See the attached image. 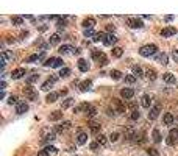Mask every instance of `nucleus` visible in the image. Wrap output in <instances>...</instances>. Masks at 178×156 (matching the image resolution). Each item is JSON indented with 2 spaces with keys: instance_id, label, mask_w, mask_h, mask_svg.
<instances>
[{
  "instance_id": "obj_1",
  "label": "nucleus",
  "mask_w": 178,
  "mask_h": 156,
  "mask_svg": "<svg viewBox=\"0 0 178 156\" xmlns=\"http://www.w3.org/2000/svg\"><path fill=\"white\" fill-rule=\"evenodd\" d=\"M158 53V47L155 44H147V46H142L139 48V55L144 58H150V56H155Z\"/></svg>"
},
{
  "instance_id": "obj_2",
  "label": "nucleus",
  "mask_w": 178,
  "mask_h": 156,
  "mask_svg": "<svg viewBox=\"0 0 178 156\" xmlns=\"http://www.w3.org/2000/svg\"><path fill=\"white\" fill-rule=\"evenodd\" d=\"M58 52L61 55H80L81 53V50L80 48H77L74 46H69V44H66V46H61Z\"/></svg>"
},
{
  "instance_id": "obj_3",
  "label": "nucleus",
  "mask_w": 178,
  "mask_h": 156,
  "mask_svg": "<svg viewBox=\"0 0 178 156\" xmlns=\"http://www.w3.org/2000/svg\"><path fill=\"white\" fill-rule=\"evenodd\" d=\"M127 25H128L130 28H135V30H139V28L144 27L142 20L139 17H127Z\"/></svg>"
},
{
  "instance_id": "obj_4",
  "label": "nucleus",
  "mask_w": 178,
  "mask_h": 156,
  "mask_svg": "<svg viewBox=\"0 0 178 156\" xmlns=\"http://www.w3.org/2000/svg\"><path fill=\"white\" fill-rule=\"evenodd\" d=\"M44 66L46 67H63V59L61 58H48L46 59V63H44Z\"/></svg>"
},
{
  "instance_id": "obj_5",
  "label": "nucleus",
  "mask_w": 178,
  "mask_h": 156,
  "mask_svg": "<svg viewBox=\"0 0 178 156\" xmlns=\"http://www.w3.org/2000/svg\"><path fill=\"white\" fill-rule=\"evenodd\" d=\"M177 139H178V130L177 128H172V130L169 131V136H167V139H166V142H167V145H175Z\"/></svg>"
},
{
  "instance_id": "obj_6",
  "label": "nucleus",
  "mask_w": 178,
  "mask_h": 156,
  "mask_svg": "<svg viewBox=\"0 0 178 156\" xmlns=\"http://www.w3.org/2000/svg\"><path fill=\"white\" fill-rule=\"evenodd\" d=\"M81 106H83V111L86 113L88 117H96V116H97V108H96V106H92V105H88V103H83Z\"/></svg>"
},
{
  "instance_id": "obj_7",
  "label": "nucleus",
  "mask_w": 178,
  "mask_h": 156,
  "mask_svg": "<svg viewBox=\"0 0 178 156\" xmlns=\"http://www.w3.org/2000/svg\"><path fill=\"white\" fill-rule=\"evenodd\" d=\"M24 94H25V97L28 98V100H31V102H36V100H38V92L33 87H25L24 89Z\"/></svg>"
},
{
  "instance_id": "obj_8",
  "label": "nucleus",
  "mask_w": 178,
  "mask_h": 156,
  "mask_svg": "<svg viewBox=\"0 0 178 156\" xmlns=\"http://www.w3.org/2000/svg\"><path fill=\"white\" fill-rule=\"evenodd\" d=\"M120 97L124 100H131L133 97H135V91H133L131 87H124L120 91Z\"/></svg>"
},
{
  "instance_id": "obj_9",
  "label": "nucleus",
  "mask_w": 178,
  "mask_h": 156,
  "mask_svg": "<svg viewBox=\"0 0 178 156\" xmlns=\"http://www.w3.org/2000/svg\"><path fill=\"white\" fill-rule=\"evenodd\" d=\"M155 59H156L159 64H163V66H167V64H169V56H167L164 52L156 53V55H155Z\"/></svg>"
},
{
  "instance_id": "obj_10",
  "label": "nucleus",
  "mask_w": 178,
  "mask_h": 156,
  "mask_svg": "<svg viewBox=\"0 0 178 156\" xmlns=\"http://www.w3.org/2000/svg\"><path fill=\"white\" fill-rule=\"evenodd\" d=\"M177 35V30L174 27H166V28L161 30V38H170V36H175Z\"/></svg>"
},
{
  "instance_id": "obj_11",
  "label": "nucleus",
  "mask_w": 178,
  "mask_h": 156,
  "mask_svg": "<svg viewBox=\"0 0 178 156\" xmlns=\"http://www.w3.org/2000/svg\"><path fill=\"white\" fill-rule=\"evenodd\" d=\"M25 72H27V70H25L24 67H17V69H14L13 72H11L9 77L13 78V80H19V78H22V77L25 75Z\"/></svg>"
},
{
  "instance_id": "obj_12",
  "label": "nucleus",
  "mask_w": 178,
  "mask_h": 156,
  "mask_svg": "<svg viewBox=\"0 0 178 156\" xmlns=\"http://www.w3.org/2000/svg\"><path fill=\"white\" fill-rule=\"evenodd\" d=\"M159 113H161V106H159V105H155L153 108H150L148 119H150V120H155V119H156V117L159 116Z\"/></svg>"
},
{
  "instance_id": "obj_13",
  "label": "nucleus",
  "mask_w": 178,
  "mask_h": 156,
  "mask_svg": "<svg viewBox=\"0 0 178 156\" xmlns=\"http://www.w3.org/2000/svg\"><path fill=\"white\" fill-rule=\"evenodd\" d=\"M116 42H117V38H116V36L113 35V33L106 35V38H105V41H103V44H105L106 47H113Z\"/></svg>"
},
{
  "instance_id": "obj_14",
  "label": "nucleus",
  "mask_w": 178,
  "mask_h": 156,
  "mask_svg": "<svg viewBox=\"0 0 178 156\" xmlns=\"http://www.w3.org/2000/svg\"><path fill=\"white\" fill-rule=\"evenodd\" d=\"M28 111V103L27 102H19L17 105H16V113L17 114H24Z\"/></svg>"
},
{
  "instance_id": "obj_15",
  "label": "nucleus",
  "mask_w": 178,
  "mask_h": 156,
  "mask_svg": "<svg viewBox=\"0 0 178 156\" xmlns=\"http://www.w3.org/2000/svg\"><path fill=\"white\" fill-rule=\"evenodd\" d=\"M163 80L167 83V84H175V83H177L175 75L170 74V72H166V74H163Z\"/></svg>"
},
{
  "instance_id": "obj_16",
  "label": "nucleus",
  "mask_w": 178,
  "mask_h": 156,
  "mask_svg": "<svg viewBox=\"0 0 178 156\" xmlns=\"http://www.w3.org/2000/svg\"><path fill=\"white\" fill-rule=\"evenodd\" d=\"M70 126H72L70 122H69V120H64V122H61V124L55 128V131H56V133H63V131H66V130H69Z\"/></svg>"
},
{
  "instance_id": "obj_17",
  "label": "nucleus",
  "mask_w": 178,
  "mask_h": 156,
  "mask_svg": "<svg viewBox=\"0 0 178 156\" xmlns=\"http://www.w3.org/2000/svg\"><path fill=\"white\" fill-rule=\"evenodd\" d=\"M150 105H152V97H150L148 94H144L142 98H141V106L142 108H150Z\"/></svg>"
},
{
  "instance_id": "obj_18",
  "label": "nucleus",
  "mask_w": 178,
  "mask_h": 156,
  "mask_svg": "<svg viewBox=\"0 0 178 156\" xmlns=\"http://www.w3.org/2000/svg\"><path fill=\"white\" fill-rule=\"evenodd\" d=\"M81 25H83V28H85V30H91V28H94V25H96V19H92V17L85 19Z\"/></svg>"
},
{
  "instance_id": "obj_19",
  "label": "nucleus",
  "mask_w": 178,
  "mask_h": 156,
  "mask_svg": "<svg viewBox=\"0 0 178 156\" xmlns=\"http://www.w3.org/2000/svg\"><path fill=\"white\" fill-rule=\"evenodd\" d=\"M174 122H175V117H174L172 113H166L164 114V124L167 126H172V125H174Z\"/></svg>"
},
{
  "instance_id": "obj_20",
  "label": "nucleus",
  "mask_w": 178,
  "mask_h": 156,
  "mask_svg": "<svg viewBox=\"0 0 178 156\" xmlns=\"http://www.w3.org/2000/svg\"><path fill=\"white\" fill-rule=\"evenodd\" d=\"M78 69H80V72H88L89 70V64H88V61L86 59H83V58H80L78 59Z\"/></svg>"
},
{
  "instance_id": "obj_21",
  "label": "nucleus",
  "mask_w": 178,
  "mask_h": 156,
  "mask_svg": "<svg viewBox=\"0 0 178 156\" xmlns=\"http://www.w3.org/2000/svg\"><path fill=\"white\" fill-rule=\"evenodd\" d=\"M59 42H61L59 33H55V35H52V36H50V39H48V44H50V46H58Z\"/></svg>"
},
{
  "instance_id": "obj_22",
  "label": "nucleus",
  "mask_w": 178,
  "mask_h": 156,
  "mask_svg": "<svg viewBox=\"0 0 178 156\" xmlns=\"http://www.w3.org/2000/svg\"><path fill=\"white\" fill-rule=\"evenodd\" d=\"M77 142H78L80 145H85V144L88 142V134H86V133L80 131V133H78V136H77Z\"/></svg>"
},
{
  "instance_id": "obj_23",
  "label": "nucleus",
  "mask_w": 178,
  "mask_h": 156,
  "mask_svg": "<svg viewBox=\"0 0 178 156\" xmlns=\"http://www.w3.org/2000/svg\"><path fill=\"white\" fill-rule=\"evenodd\" d=\"M91 86H92V81L91 80H85L83 83H80V91L81 92H86V91L91 89Z\"/></svg>"
},
{
  "instance_id": "obj_24",
  "label": "nucleus",
  "mask_w": 178,
  "mask_h": 156,
  "mask_svg": "<svg viewBox=\"0 0 178 156\" xmlns=\"http://www.w3.org/2000/svg\"><path fill=\"white\" fill-rule=\"evenodd\" d=\"M55 81H56V78H55V77H53V78H48V80L42 84V87H41V89H42V91H48V89L55 84Z\"/></svg>"
},
{
  "instance_id": "obj_25",
  "label": "nucleus",
  "mask_w": 178,
  "mask_h": 156,
  "mask_svg": "<svg viewBox=\"0 0 178 156\" xmlns=\"http://www.w3.org/2000/svg\"><path fill=\"white\" fill-rule=\"evenodd\" d=\"M133 75H135L136 78H141V77H144V70H142V67H139V66H133Z\"/></svg>"
},
{
  "instance_id": "obj_26",
  "label": "nucleus",
  "mask_w": 178,
  "mask_h": 156,
  "mask_svg": "<svg viewBox=\"0 0 178 156\" xmlns=\"http://www.w3.org/2000/svg\"><path fill=\"white\" fill-rule=\"evenodd\" d=\"M48 119L52 120V122H55V120H61V119H63V113H59V111H53V113L48 116Z\"/></svg>"
},
{
  "instance_id": "obj_27",
  "label": "nucleus",
  "mask_w": 178,
  "mask_h": 156,
  "mask_svg": "<svg viewBox=\"0 0 178 156\" xmlns=\"http://www.w3.org/2000/svg\"><path fill=\"white\" fill-rule=\"evenodd\" d=\"M152 137H153V142H156V144H159L163 139H161V133H159V130L158 128H155L153 130V133H152Z\"/></svg>"
},
{
  "instance_id": "obj_28",
  "label": "nucleus",
  "mask_w": 178,
  "mask_h": 156,
  "mask_svg": "<svg viewBox=\"0 0 178 156\" xmlns=\"http://www.w3.org/2000/svg\"><path fill=\"white\" fill-rule=\"evenodd\" d=\"M58 97H59V94H58V92H50L46 100H47L48 103H55V102L58 100Z\"/></svg>"
},
{
  "instance_id": "obj_29",
  "label": "nucleus",
  "mask_w": 178,
  "mask_h": 156,
  "mask_svg": "<svg viewBox=\"0 0 178 156\" xmlns=\"http://www.w3.org/2000/svg\"><path fill=\"white\" fill-rule=\"evenodd\" d=\"M145 77L148 78L150 81H155V80H156V72H155L153 69H147L145 70Z\"/></svg>"
},
{
  "instance_id": "obj_30",
  "label": "nucleus",
  "mask_w": 178,
  "mask_h": 156,
  "mask_svg": "<svg viewBox=\"0 0 178 156\" xmlns=\"http://www.w3.org/2000/svg\"><path fill=\"white\" fill-rule=\"evenodd\" d=\"M2 56L7 59V61H13V59H14V53L9 52V50H2Z\"/></svg>"
},
{
  "instance_id": "obj_31",
  "label": "nucleus",
  "mask_w": 178,
  "mask_h": 156,
  "mask_svg": "<svg viewBox=\"0 0 178 156\" xmlns=\"http://www.w3.org/2000/svg\"><path fill=\"white\" fill-rule=\"evenodd\" d=\"M109 77L113 78V80H120V78H122V72L117 70V69H113L109 72Z\"/></svg>"
},
{
  "instance_id": "obj_32",
  "label": "nucleus",
  "mask_w": 178,
  "mask_h": 156,
  "mask_svg": "<svg viewBox=\"0 0 178 156\" xmlns=\"http://www.w3.org/2000/svg\"><path fill=\"white\" fill-rule=\"evenodd\" d=\"M91 56H92V59H96V61H100V58L103 56V52H100V50L94 48L92 52H91Z\"/></svg>"
},
{
  "instance_id": "obj_33",
  "label": "nucleus",
  "mask_w": 178,
  "mask_h": 156,
  "mask_svg": "<svg viewBox=\"0 0 178 156\" xmlns=\"http://www.w3.org/2000/svg\"><path fill=\"white\" fill-rule=\"evenodd\" d=\"M111 53H113V56H114V58H120V56H122V53H124V48H120V47H113Z\"/></svg>"
},
{
  "instance_id": "obj_34",
  "label": "nucleus",
  "mask_w": 178,
  "mask_h": 156,
  "mask_svg": "<svg viewBox=\"0 0 178 156\" xmlns=\"http://www.w3.org/2000/svg\"><path fill=\"white\" fill-rule=\"evenodd\" d=\"M105 38H106V33H96V36L92 38L94 42H100V41H105Z\"/></svg>"
},
{
  "instance_id": "obj_35",
  "label": "nucleus",
  "mask_w": 178,
  "mask_h": 156,
  "mask_svg": "<svg viewBox=\"0 0 178 156\" xmlns=\"http://www.w3.org/2000/svg\"><path fill=\"white\" fill-rule=\"evenodd\" d=\"M55 139H56V134H55V133H48L47 136H44V137H42V142H44V144H47V142L55 141Z\"/></svg>"
},
{
  "instance_id": "obj_36",
  "label": "nucleus",
  "mask_w": 178,
  "mask_h": 156,
  "mask_svg": "<svg viewBox=\"0 0 178 156\" xmlns=\"http://www.w3.org/2000/svg\"><path fill=\"white\" fill-rule=\"evenodd\" d=\"M113 106H116V108H117V113H119V114H122V113L125 111V106H124V105H122V103L119 102V100H114V102H113Z\"/></svg>"
},
{
  "instance_id": "obj_37",
  "label": "nucleus",
  "mask_w": 178,
  "mask_h": 156,
  "mask_svg": "<svg viewBox=\"0 0 178 156\" xmlns=\"http://www.w3.org/2000/svg\"><path fill=\"white\" fill-rule=\"evenodd\" d=\"M97 142L102 147H105V145H106V142H108V139H106V136H105V134H97Z\"/></svg>"
},
{
  "instance_id": "obj_38",
  "label": "nucleus",
  "mask_w": 178,
  "mask_h": 156,
  "mask_svg": "<svg viewBox=\"0 0 178 156\" xmlns=\"http://www.w3.org/2000/svg\"><path fill=\"white\" fill-rule=\"evenodd\" d=\"M74 103H75V100H74V98H70V97H69V98H66L64 102H63V109H67V108H70Z\"/></svg>"
},
{
  "instance_id": "obj_39",
  "label": "nucleus",
  "mask_w": 178,
  "mask_h": 156,
  "mask_svg": "<svg viewBox=\"0 0 178 156\" xmlns=\"http://www.w3.org/2000/svg\"><path fill=\"white\" fill-rule=\"evenodd\" d=\"M89 128H91V133L97 134V133L100 131V124H97V122H92V124L89 125Z\"/></svg>"
},
{
  "instance_id": "obj_40",
  "label": "nucleus",
  "mask_w": 178,
  "mask_h": 156,
  "mask_svg": "<svg viewBox=\"0 0 178 156\" xmlns=\"http://www.w3.org/2000/svg\"><path fill=\"white\" fill-rule=\"evenodd\" d=\"M38 80H39V75H38V74H33V75H30L28 78H27V83H28V84H33V83H36Z\"/></svg>"
},
{
  "instance_id": "obj_41",
  "label": "nucleus",
  "mask_w": 178,
  "mask_h": 156,
  "mask_svg": "<svg viewBox=\"0 0 178 156\" xmlns=\"http://www.w3.org/2000/svg\"><path fill=\"white\" fill-rule=\"evenodd\" d=\"M124 80H125V83H128V84H135V83H136V77L135 75H125Z\"/></svg>"
},
{
  "instance_id": "obj_42",
  "label": "nucleus",
  "mask_w": 178,
  "mask_h": 156,
  "mask_svg": "<svg viewBox=\"0 0 178 156\" xmlns=\"http://www.w3.org/2000/svg\"><path fill=\"white\" fill-rule=\"evenodd\" d=\"M70 75V69L69 67H61V72H59V77L61 78H66Z\"/></svg>"
},
{
  "instance_id": "obj_43",
  "label": "nucleus",
  "mask_w": 178,
  "mask_h": 156,
  "mask_svg": "<svg viewBox=\"0 0 178 156\" xmlns=\"http://www.w3.org/2000/svg\"><path fill=\"white\" fill-rule=\"evenodd\" d=\"M44 150H46L48 155H56V153H58V148H56V147H53V145H47Z\"/></svg>"
},
{
  "instance_id": "obj_44",
  "label": "nucleus",
  "mask_w": 178,
  "mask_h": 156,
  "mask_svg": "<svg viewBox=\"0 0 178 156\" xmlns=\"http://www.w3.org/2000/svg\"><path fill=\"white\" fill-rule=\"evenodd\" d=\"M11 22H13L14 25H22V24H24V17H19V16H14V17H11Z\"/></svg>"
},
{
  "instance_id": "obj_45",
  "label": "nucleus",
  "mask_w": 178,
  "mask_h": 156,
  "mask_svg": "<svg viewBox=\"0 0 178 156\" xmlns=\"http://www.w3.org/2000/svg\"><path fill=\"white\" fill-rule=\"evenodd\" d=\"M139 117H141V113H139L137 109H133L131 114H130V119H131V120H137Z\"/></svg>"
},
{
  "instance_id": "obj_46",
  "label": "nucleus",
  "mask_w": 178,
  "mask_h": 156,
  "mask_svg": "<svg viewBox=\"0 0 178 156\" xmlns=\"http://www.w3.org/2000/svg\"><path fill=\"white\" fill-rule=\"evenodd\" d=\"M39 59H41L39 55H31V56H28L25 59V63H35V61H39Z\"/></svg>"
},
{
  "instance_id": "obj_47",
  "label": "nucleus",
  "mask_w": 178,
  "mask_h": 156,
  "mask_svg": "<svg viewBox=\"0 0 178 156\" xmlns=\"http://www.w3.org/2000/svg\"><path fill=\"white\" fill-rule=\"evenodd\" d=\"M100 147H102V145H100V144H98L97 141H96V142H91V144H89V148H91L92 152H97V150H98Z\"/></svg>"
},
{
  "instance_id": "obj_48",
  "label": "nucleus",
  "mask_w": 178,
  "mask_h": 156,
  "mask_svg": "<svg viewBox=\"0 0 178 156\" xmlns=\"http://www.w3.org/2000/svg\"><path fill=\"white\" fill-rule=\"evenodd\" d=\"M170 56H172V59H174L175 63H178V48H172Z\"/></svg>"
},
{
  "instance_id": "obj_49",
  "label": "nucleus",
  "mask_w": 178,
  "mask_h": 156,
  "mask_svg": "<svg viewBox=\"0 0 178 156\" xmlns=\"http://www.w3.org/2000/svg\"><path fill=\"white\" fill-rule=\"evenodd\" d=\"M8 103H9V105H17L19 100H17V97H16V95H9V97H8Z\"/></svg>"
},
{
  "instance_id": "obj_50",
  "label": "nucleus",
  "mask_w": 178,
  "mask_h": 156,
  "mask_svg": "<svg viewBox=\"0 0 178 156\" xmlns=\"http://www.w3.org/2000/svg\"><path fill=\"white\" fill-rule=\"evenodd\" d=\"M147 155L148 156H159V152H158L156 148H148L147 150Z\"/></svg>"
},
{
  "instance_id": "obj_51",
  "label": "nucleus",
  "mask_w": 178,
  "mask_h": 156,
  "mask_svg": "<svg viewBox=\"0 0 178 156\" xmlns=\"http://www.w3.org/2000/svg\"><path fill=\"white\" fill-rule=\"evenodd\" d=\"M56 25H58V28H59V30H61V28H64V27H66V17H59Z\"/></svg>"
},
{
  "instance_id": "obj_52",
  "label": "nucleus",
  "mask_w": 178,
  "mask_h": 156,
  "mask_svg": "<svg viewBox=\"0 0 178 156\" xmlns=\"http://www.w3.org/2000/svg\"><path fill=\"white\" fill-rule=\"evenodd\" d=\"M109 141L111 142H117L119 141V133H111V134H109Z\"/></svg>"
},
{
  "instance_id": "obj_53",
  "label": "nucleus",
  "mask_w": 178,
  "mask_h": 156,
  "mask_svg": "<svg viewBox=\"0 0 178 156\" xmlns=\"http://www.w3.org/2000/svg\"><path fill=\"white\" fill-rule=\"evenodd\" d=\"M83 35H85L86 38H94V36H96V33H94V30L91 28V30H85V31H83Z\"/></svg>"
},
{
  "instance_id": "obj_54",
  "label": "nucleus",
  "mask_w": 178,
  "mask_h": 156,
  "mask_svg": "<svg viewBox=\"0 0 178 156\" xmlns=\"http://www.w3.org/2000/svg\"><path fill=\"white\" fill-rule=\"evenodd\" d=\"M98 64H100V66H106V64H108V58H106V56H105V55H103V56L100 58Z\"/></svg>"
},
{
  "instance_id": "obj_55",
  "label": "nucleus",
  "mask_w": 178,
  "mask_h": 156,
  "mask_svg": "<svg viewBox=\"0 0 178 156\" xmlns=\"http://www.w3.org/2000/svg\"><path fill=\"white\" fill-rule=\"evenodd\" d=\"M38 156H48V153L46 152V150H41V152L38 153Z\"/></svg>"
},
{
  "instance_id": "obj_56",
  "label": "nucleus",
  "mask_w": 178,
  "mask_h": 156,
  "mask_svg": "<svg viewBox=\"0 0 178 156\" xmlns=\"http://www.w3.org/2000/svg\"><path fill=\"white\" fill-rule=\"evenodd\" d=\"M164 20H166V22H172V20H174V16H166Z\"/></svg>"
},
{
  "instance_id": "obj_57",
  "label": "nucleus",
  "mask_w": 178,
  "mask_h": 156,
  "mask_svg": "<svg viewBox=\"0 0 178 156\" xmlns=\"http://www.w3.org/2000/svg\"><path fill=\"white\" fill-rule=\"evenodd\" d=\"M106 30H108L109 33H113V31H114V25H108V27H106Z\"/></svg>"
},
{
  "instance_id": "obj_58",
  "label": "nucleus",
  "mask_w": 178,
  "mask_h": 156,
  "mask_svg": "<svg viewBox=\"0 0 178 156\" xmlns=\"http://www.w3.org/2000/svg\"><path fill=\"white\" fill-rule=\"evenodd\" d=\"M0 86H2L0 89H2V91H5V87H7V83H5V80H2V84H0Z\"/></svg>"
}]
</instances>
